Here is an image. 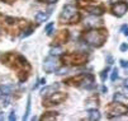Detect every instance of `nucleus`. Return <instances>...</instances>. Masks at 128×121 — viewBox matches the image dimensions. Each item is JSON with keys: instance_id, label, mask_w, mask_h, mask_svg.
I'll return each mask as SVG.
<instances>
[{"instance_id": "nucleus-24", "label": "nucleus", "mask_w": 128, "mask_h": 121, "mask_svg": "<svg viewBox=\"0 0 128 121\" xmlns=\"http://www.w3.org/2000/svg\"><path fill=\"white\" fill-rule=\"evenodd\" d=\"M53 27H54V23H50V24H47V26H46L44 31L47 32L48 36H51V34H52V29H53Z\"/></svg>"}, {"instance_id": "nucleus-23", "label": "nucleus", "mask_w": 128, "mask_h": 121, "mask_svg": "<svg viewBox=\"0 0 128 121\" xmlns=\"http://www.w3.org/2000/svg\"><path fill=\"white\" fill-rule=\"evenodd\" d=\"M117 79H118V69L114 68L113 70H112V74H110V80L112 82H116Z\"/></svg>"}, {"instance_id": "nucleus-35", "label": "nucleus", "mask_w": 128, "mask_h": 121, "mask_svg": "<svg viewBox=\"0 0 128 121\" xmlns=\"http://www.w3.org/2000/svg\"><path fill=\"white\" fill-rule=\"evenodd\" d=\"M0 120H4V112H0Z\"/></svg>"}, {"instance_id": "nucleus-39", "label": "nucleus", "mask_w": 128, "mask_h": 121, "mask_svg": "<svg viewBox=\"0 0 128 121\" xmlns=\"http://www.w3.org/2000/svg\"><path fill=\"white\" fill-rule=\"evenodd\" d=\"M40 2H41V0H40Z\"/></svg>"}, {"instance_id": "nucleus-12", "label": "nucleus", "mask_w": 128, "mask_h": 121, "mask_svg": "<svg viewBox=\"0 0 128 121\" xmlns=\"http://www.w3.org/2000/svg\"><path fill=\"white\" fill-rule=\"evenodd\" d=\"M86 10L90 13V14H93V15H102L104 12H105V8L103 5H90L89 8H86Z\"/></svg>"}, {"instance_id": "nucleus-29", "label": "nucleus", "mask_w": 128, "mask_h": 121, "mask_svg": "<svg viewBox=\"0 0 128 121\" xmlns=\"http://www.w3.org/2000/svg\"><path fill=\"white\" fill-rule=\"evenodd\" d=\"M15 118H16V117H15V112H14V111H12V112L9 113V120H10V121H14Z\"/></svg>"}, {"instance_id": "nucleus-15", "label": "nucleus", "mask_w": 128, "mask_h": 121, "mask_svg": "<svg viewBox=\"0 0 128 121\" xmlns=\"http://www.w3.org/2000/svg\"><path fill=\"white\" fill-rule=\"evenodd\" d=\"M88 117H89V120H91V121L100 120V112H99L98 110H95V108L89 110V111H88Z\"/></svg>"}, {"instance_id": "nucleus-11", "label": "nucleus", "mask_w": 128, "mask_h": 121, "mask_svg": "<svg viewBox=\"0 0 128 121\" xmlns=\"http://www.w3.org/2000/svg\"><path fill=\"white\" fill-rule=\"evenodd\" d=\"M56 65H57V61H56V59H54L52 55L48 56V57H46L44 61H43V69H44L46 73H52V72H54Z\"/></svg>"}, {"instance_id": "nucleus-36", "label": "nucleus", "mask_w": 128, "mask_h": 121, "mask_svg": "<svg viewBox=\"0 0 128 121\" xmlns=\"http://www.w3.org/2000/svg\"><path fill=\"white\" fill-rule=\"evenodd\" d=\"M40 84H46V79H41L40 80Z\"/></svg>"}, {"instance_id": "nucleus-25", "label": "nucleus", "mask_w": 128, "mask_h": 121, "mask_svg": "<svg viewBox=\"0 0 128 121\" xmlns=\"http://www.w3.org/2000/svg\"><path fill=\"white\" fill-rule=\"evenodd\" d=\"M108 72H109V68L104 69V70L100 73V79H102V82H105V79H106V77H108Z\"/></svg>"}, {"instance_id": "nucleus-16", "label": "nucleus", "mask_w": 128, "mask_h": 121, "mask_svg": "<svg viewBox=\"0 0 128 121\" xmlns=\"http://www.w3.org/2000/svg\"><path fill=\"white\" fill-rule=\"evenodd\" d=\"M33 31H34V28H33V26H28V27H26L22 32H20V34H19V37L20 38H26V37H28V36H30V34L33 33Z\"/></svg>"}, {"instance_id": "nucleus-4", "label": "nucleus", "mask_w": 128, "mask_h": 121, "mask_svg": "<svg viewBox=\"0 0 128 121\" xmlns=\"http://www.w3.org/2000/svg\"><path fill=\"white\" fill-rule=\"evenodd\" d=\"M81 19V14L76 10V8L71 4H67L64 7L61 14H60V23H67V24H76Z\"/></svg>"}, {"instance_id": "nucleus-6", "label": "nucleus", "mask_w": 128, "mask_h": 121, "mask_svg": "<svg viewBox=\"0 0 128 121\" xmlns=\"http://www.w3.org/2000/svg\"><path fill=\"white\" fill-rule=\"evenodd\" d=\"M128 115V106L123 105V102H114L110 103L108 107H106V116L109 118H113V117H119V116H124Z\"/></svg>"}, {"instance_id": "nucleus-10", "label": "nucleus", "mask_w": 128, "mask_h": 121, "mask_svg": "<svg viewBox=\"0 0 128 121\" xmlns=\"http://www.w3.org/2000/svg\"><path fill=\"white\" fill-rule=\"evenodd\" d=\"M84 78H85V74H80V75H76V77H71V78L65 79L64 83L66 85H71V87H80V88H82Z\"/></svg>"}, {"instance_id": "nucleus-34", "label": "nucleus", "mask_w": 128, "mask_h": 121, "mask_svg": "<svg viewBox=\"0 0 128 121\" xmlns=\"http://www.w3.org/2000/svg\"><path fill=\"white\" fill-rule=\"evenodd\" d=\"M64 73H66V69H58L57 70V74H64Z\"/></svg>"}, {"instance_id": "nucleus-32", "label": "nucleus", "mask_w": 128, "mask_h": 121, "mask_svg": "<svg viewBox=\"0 0 128 121\" xmlns=\"http://www.w3.org/2000/svg\"><path fill=\"white\" fill-rule=\"evenodd\" d=\"M44 2H46V3H48V4H56V3L58 2V0H44Z\"/></svg>"}, {"instance_id": "nucleus-7", "label": "nucleus", "mask_w": 128, "mask_h": 121, "mask_svg": "<svg viewBox=\"0 0 128 121\" xmlns=\"http://www.w3.org/2000/svg\"><path fill=\"white\" fill-rule=\"evenodd\" d=\"M67 98V94L66 93H62V92H54L50 96H47L43 101V106L44 107H51V106H54V105H60L62 103L65 99Z\"/></svg>"}, {"instance_id": "nucleus-20", "label": "nucleus", "mask_w": 128, "mask_h": 121, "mask_svg": "<svg viewBox=\"0 0 128 121\" xmlns=\"http://www.w3.org/2000/svg\"><path fill=\"white\" fill-rule=\"evenodd\" d=\"M50 52H51L52 56H57V55H60L62 52V47L61 46H54V47H52L50 50Z\"/></svg>"}, {"instance_id": "nucleus-13", "label": "nucleus", "mask_w": 128, "mask_h": 121, "mask_svg": "<svg viewBox=\"0 0 128 121\" xmlns=\"http://www.w3.org/2000/svg\"><path fill=\"white\" fill-rule=\"evenodd\" d=\"M58 87H60V84H52V85H48V87H44L42 91H41V93H42V96H50V94H52V93H54V91L56 89H58Z\"/></svg>"}, {"instance_id": "nucleus-33", "label": "nucleus", "mask_w": 128, "mask_h": 121, "mask_svg": "<svg viewBox=\"0 0 128 121\" xmlns=\"http://www.w3.org/2000/svg\"><path fill=\"white\" fill-rule=\"evenodd\" d=\"M100 91H102V92H103V93H106V92H108V88H106V87H105V85H103V87H102V88H100Z\"/></svg>"}, {"instance_id": "nucleus-22", "label": "nucleus", "mask_w": 128, "mask_h": 121, "mask_svg": "<svg viewBox=\"0 0 128 121\" xmlns=\"http://www.w3.org/2000/svg\"><path fill=\"white\" fill-rule=\"evenodd\" d=\"M113 99L117 101V102H126V101H128V98L126 96H123L122 93H116L114 97H113Z\"/></svg>"}, {"instance_id": "nucleus-14", "label": "nucleus", "mask_w": 128, "mask_h": 121, "mask_svg": "<svg viewBox=\"0 0 128 121\" xmlns=\"http://www.w3.org/2000/svg\"><path fill=\"white\" fill-rule=\"evenodd\" d=\"M48 17H50V13H46V12H38L37 14H36V22L37 23H43L48 19Z\"/></svg>"}, {"instance_id": "nucleus-3", "label": "nucleus", "mask_w": 128, "mask_h": 121, "mask_svg": "<svg viewBox=\"0 0 128 121\" xmlns=\"http://www.w3.org/2000/svg\"><path fill=\"white\" fill-rule=\"evenodd\" d=\"M106 36L108 33L105 28H91L82 33L84 41L93 47H102L106 40Z\"/></svg>"}, {"instance_id": "nucleus-2", "label": "nucleus", "mask_w": 128, "mask_h": 121, "mask_svg": "<svg viewBox=\"0 0 128 121\" xmlns=\"http://www.w3.org/2000/svg\"><path fill=\"white\" fill-rule=\"evenodd\" d=\"M0 24H2L3 29L9 34H16V33L22 32L26 27L29 26L26 19L14 18V17H6L3 14H0Z\"/></svg>"}, {"instance_id": "nucleus-19", "label": "nucleus", "mask_w": 128, "mask_h": 121, "mask_svg": "<svg viewBox=\"0 0 128 121\" xmlns=\"http://www.w3.org/2000/svg\"><path fill=\"white\" fill-rule=\"evenodd\" d=\"M30 101H32V98H30V96H28V98H27V108H26V113L23 116V120H27L29 113H30Z\"/></svg>"}, {"instance_id": "nucleus-38", "label": "nucleus", "mask_w": 128, "mask_h": 121, "mask_svg": "<svg viewBox=\"0 0 128 121\" xmlns=\"http://www.w3.org/2000/svg\"><path fill=\"white\" fill-rule=\"evenodd\" d=\"M3 96H4V94H3V92H2V91H0V99H2V98H3Z\"/></svg>"}, {"instance_id": "nucleus-26", "label": "nucleus", "mask_w": 128, "mask_h": 121, "mask_svg": "<svg viewBox=\"0 0 128 121\" xmlns=\"http://www.w3.org/2000/svg\"><path fill=\"white\" fill-rule=\"evenodd\" d=\"M119 50L122 51V52H126V51L128 50V43H122L120 47H119Z\"/></svg>"}, {"instance_id": "nucleus-21", "label": "nucleus", "mask_w": 128, "mask_h": 121, "mask_svg": "<svg viewBox=\"0 0 128 121\" xmlns=\"http://www.w3.org/2000/svg\"><path fill=\"white\" fill-rule=\"evenodd\" d=\"M94 3L91 2V0H79V3H78V5L79 7H81V8H89L90 5H93Z\"/></svg>"}, {"instance_id": "nucleus-1", "label": "nucleus", "mask_w": 128, "mask_h": 121, "mask_svg": "<svg viewBox=\"0 0 128 121\" xmlns=\"http://www.w3.org/2000/svg\"><path fill=\"white\" fill-rule=\"evenodd\" d=\"M2 64L6 65L12 70L16 72V77L20 82H26L30 74L32 66L28 63V60L18 52H5L0 56Z\"/></svg>"}, {"instance_id": "nucleus-27", "label": "nucleus", "mask_w": 128, "mask_h": 121, "mask_svg": "<svg viewBox=\"0 0 128 121\" xmlns=\"http://www.w3.org/2000/svg\"><path fill=\"white\" fill-rule=\"evenodd\" d=\"M120 31L123 32V34H124V36H128V26H122Z\"/></svg>"}, {"instance_id": "nucleus-28", "label": "nucleus", "mask_w": 128, "mask_h": 121, "mask_svg": "<svg viewBox=\"0 0 128 121\" xmlns=\"http://www.w3.org/2000/svg\"><path fill=\"white\" fill-rule=\"evenodd\" d=\"M119 63H120V66H122V68H124V69L128 68V61H127V60H123V59H122V60H119Z\"/></svg>"}, {"instance_id": "nucleus-8", "label": "nucleus", "mask_w": 128, "mask_h": 121, "mask_svg": "<svg viewBox=\"0 0 128 121\" xmlns=\"http://www.w3.org/2000/svg\"><path fill=\"white\" fill-rule=\"evenodd\" d=\"M128 10V3L126 2H117L116 4L112 5V13L113 15L118 17V18H120V17H123Z\"/></svg>"}, {"instance_id": "nucleus-5", "label": "nucleus", "mask_w": 128, "mask_h": 121, "mask_svg": "<svg viewBox=\"0 0 128 121\" xmlns=\"http://www.w3.org/2000/svg\"><path fill=\"white\" fill-rule=\"evenodd\" d=\"M89 60L88 54L85 52H68L61 56V63L68 66H80L85 65Z\"/></svg>"}, {"instance_id": "nucleus-18", "label": "nucleus", "mask_w": 128, "mask_h": 121, "mask_svg": "<svg viewBox=\"0 0 128 121\" xmlns=\"http://www.w3.org/2000/svg\"><path fill=\"white\" fill-rule=\"evenodd\" d=\"M56 116H57V112H46V113L41 117V120H42V121H46V120H54V118H56Z\"/></svg>"}, {"instance_id": "nucleus-37", "label": "nucleus", "mask_w": 128, "mask_h": 121, "mask_svg": "<svg viewBox=\"0 0 128 121\" xmlns=\"http://www.w3.org/2000/svg\"><path fill=\"white\" fill-rule=\"evenodd\" d=\"M124 85H127V87H128V79H126V80H124Z\"/></svg>"}, {"instance_id": "nucleus-17", "label": "nucleus", "mask_w": 128, "mask_h": 121, "mask_svg": "<svg viewBox=\"0 0 128 121\" xmlns=\"http://www.w3.org/2000/svg\"><path fill=\"white\" fill-rule=\"evenodd\" d=\"M0 91L3 92L4 96H10L12 92H13V85H8V84H4L0 87Z\"/></svg>"}, {"instance_id": "nucleus-31", "label": "nucleus", "mask_w": 128, "mask_h": 121, "mask_svg": "<svg viewBox=\"0 0 128 121\" xmlns=\"http://www.w3.org/2000/svg\"><path fill=\"white\" fill-rule=\"evenodd\" d=\"M0 2H3V3H6V4H13L14 2H16V0H0Z\"/></svg>"}, {"instance_id": "nucleus-9", "label": "nucleus", "mask_w": 128, "mask_h": 121, "mask_svg": "<svg viewBox=\"0 0 128 121\" xmlns=\"http://www.w3.org/2000/svg\"><path fill=\"white\" fill-rule=\"evenodd\" d=\"M70 38V32L67 29H61L56 33V36L53 38V45L54 46H58V45H62V43H66Z\"/></svg>"}, {"instance_id": "nucleus-30", "label": "nucleus", "mask_w": 128, "mask_h": 121, "mask_svg": "<svg viewBox=\"0 0 128 121\" xmlns=\"http://www.w3.org/2000/svg\"><path fill=\"white\" fill-rule=\"evenodd\" d=\"M106 60H108V64H109V65H112V64H113V57H112L110 55H108V56H106Z\"/></svg>"}]
</instances>
